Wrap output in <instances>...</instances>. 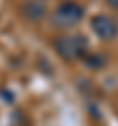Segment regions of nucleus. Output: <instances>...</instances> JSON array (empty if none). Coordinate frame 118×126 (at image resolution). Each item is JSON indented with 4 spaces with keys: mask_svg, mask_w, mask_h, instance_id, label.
Instances as JSON below:
<instances>
[{
    "mask_svg": "<svg viewBox=\"0 0 118 126\" xmlns=\"http://www.w3.org/2000/svg\"><path fill=\"white\" fill-rule=\"evenodd\" d=\"M55 53L65 61L83 59L88 51V39L83 33H61L53 39Z\"/></svg>",
    "mask_w": 118,
    "mask_h": 126,
    "instance_id": "1",
    "label": "nucleus"
},
{
    "mask_svg": "<svg viewBox=\"0 0 118 126\" xmlns=\"http://www.w3.org/2000/svg\"><path fill=\"white\" fill-rule=\"evenodd\" d=\"M83 14H85V10H83V6L79 2H75V0H63L51 12L49 22L57 30H67V28L77 26L83 20Z\"/></svg>",
    "mask_w": 118,
    "mask_h": 126,
    "instance_id": "2",
    "label": "nucleus"
},
{
    "mask_svg": "<svg viewBox=\"0 0 118 126\" xmlns=\"http://www.w3.org/2000/svg\"><path fill=\"white\" fill-rule=\"evenodd\" d=\"M90 28L96 33V37L102 41H112L118 35V22L108 14H96L90 20Z\"/></svg>",
    "mask_w": 118,
    "mask_h": 126,
    "instance_id": "3",
    "label": "nucleus"
},
{
    "mask_svg": "<svg viewBox=\"0 0 118 126\" xmlns=\"http://www.w3.org/2000/svg\"><path fill=\"white\" fill-rule=\"evenodd\" d=\"M47 14L45 0H24L22 4V16L28 22H41Z\"/></svg>",
    "mask_w": 118,
    "mask_h": 126,
    "instance_id": "4",
    "label": "nucleus"
},
{
    "mask_svg": "<svg viewBox=\"0 0 118 126\" xmlns=\"http://www.w3.org/2000/svg\"><path fill=\"white\" fill-rule=\"evenodd\" d=\"M83 59H85V65L90 67V69H100V67H104V63H106V57H104V55H98V53H94V55H85Z\"/></svg>",
    "mask_w": 118,
    "mask_h": 126,
    "instance_id": "5",
    "label": "nucleus"
},
{
    "mask_svg": "<svg viewBox=\"0 0 118 126\" xmlns=\"http://www.w3.org/2000/svg\"><path fill=\"white\" fill-rule=\"evenodd\" d=\"M110 8H114V10H118V0H104Z\"/></svg>",
    "mask_w": 118,
    "mask_h": 126,
    "instance_id": "6",
    "label": "nucleus"
}]
</instances>
